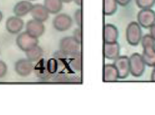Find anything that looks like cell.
<instances>
[{
    "label": "cell",
    "instance_id": "obj_11",
    "mask_svg": "<svg viewBox=\"0 0 155 115\" xmlns=\"http://www.w3.org/2000/svg\"><path fill=\"white\" fill-rule=\"evenodd\" d=\"M30 15L33 19L39 21L40 22H45L49 17V13L45 8L44 5L42 4L33 5L31 12H30Z\"/></svg>",
    "mask_w": 155,
    "mask_h": 115
},
{
    "label": "cell",
    "instance_id": "obj_3",
    "mask_svg": "<svg viewBox=\"0 0 155 115\" xmlns=\"http://www.w3.org/2000/svg\"><path fill=\"white\" fill-rule=\"evenodd\" d=\"M80 45L73 36H67L61 39L59 42V48L63 54L66 55H73L80 51Z\"/></svg>",
    "mask_w": 155,
    "mask_h": 115
},
{
    "label": "cell",
    "instance_id": "obj_18",
    "mask_svg": "<svg viewBox=\"0 0 155 115\" xmlns=\"http://www.w3.org/2000/svg\"><path fill=\"white\" fill-rule=\"evenodd\" d=\"M25 53L27 58L28 60H30L32 62H35L37 61H39L41 58L42 54H43V50H42V48L40 46L37 45L33 47V48L26 51Z\"/></svg>",
    "mask_w": 155,
    "mask_h": 115
},
{
    "label": "cell",
    "instance_id": "obj_13",
    "mask_svg": "<svg viewBox=\"0 0 155 115\" xmlns=\"http://www.w3.org/2000/svg\"><path fill=\"white\" fill-rule=\"evenodd\" d=\"M33 5L29 0H23V1L18 2L14 7V14L15 16L19 17V18L25 17L26 15L30 13Z\"/></svg>",
    "mask_w": 155,
    "mask_h": 115
},
{
    "label": "cell",
    "instance_id": "obj_32",
    "mask_svg": "<svg viewBox=\"0 0 155 115\" xmlns=\"http://www.w3.org/2000/svg\"><path fill=\"white\" fill-rule=\"evenodd\" d=\"M29 1H36V0H29Z\"/></svg>",
    "mask_w": 155,
    "mask_h": 115
},
{
    "label": "cell",
    "instance_id": "obj_30",
    "mask_svg": "<svg viewBox=\"0 0 155 115\" xmlns=\"http://www.w3.org/2000/svg\"><path fill=\"white\" fill-rule=\"evenodd\" d=\"M61 1L63 2V3H70L74 1V0H61Z\"/></svg>",
    "mask_w": 155,
    "mask_h": 115
},
{
    "label": "cell",
    "instance_id": "obj_27",
    "mask_svg": "<svg viewBox=\"0 0 155 115\" xmlns=\"http://www.w3.org/2000/svg\"><path fill=\"white\" fill-rule=\"evenodd\" d=\"M149 29H150V35L154 38V39L155 40V24H153Z\"/></svg>",
    "mask_w": 155,
    "mask_h": 115
},
{
    "label": "cell",
    "instance_id": "obj_8",
    "mask_svg": "<svg viewBox=\"0 0 155 115\" xmlns=\"http://www.w3.org/2000/svg\"><path fill=\"white\" fill-rule=\"evenodd\" d=\"M24 27V21L19 17L12 16L8 18L5 22L6 30L11 34H18L21 33Z\"/></svg>",
    "mask_w": 155,
    "mask_h": 115
},
{
    "label": "cell",
    "instance_id": "obj_10",
    "mask_svg": "<svg viewBox=\"0 0 155 115\" xmlns=\"http://www.w3.org/2000/svg\"><path fill=\"white\" fill-rule=\"evenodd\" d=\"M26 31L34 37L39 39L45 32V26L43 22L32 19L27 21L26 24Z\"/></svg>",
    "mask_w": 155,
    "mask_h": 115
},
{
    "label": "cell",
    "instance_id": "obj_1",
    "mask_svg": "<svg viewBox=\"0 0 155 115\" xmlns=\"http://www.w3.org/2000/svg\"><path fill=\"white\" fill-rule=\"evenodd\" d=\"M142 35V27L136 21L130 22L126 30V39L130 45L136 46L141 42Z\"/></svg>",
    "mask_w": 155,
    "mask_h": 115
},
{
    "label": "cell",
    "instance_id": "obj_33",
    "mask_svg": "<svg viewBox=\"0 0 155 115\" xmlns=\"http://www.w3.org/2000/svg\"><path fill=\"white\" fill-rule=\"evenodd\" d=\"M154 70H155V66L154 67Z\"/></svg>",
    "mask_w": 155,
    "mask_h": 115
},
{
    "label": "cell",
    "instance_id": "obj_6",
    "mask_svg": "<svg viewBox=\"0 0 155 115\" xmlns=\"http://www.w3.org/2000/svg\"><path fill=\"white\" fill-rule=\"evenodd\" d=\"M52 25L58 31H66L72 27L73 20L67 14H57L52 21Z\"/></svg>",
    "mask_w": 155,
    "mask_h": 115
},
{
    "label": "cell",
    "instance_id": "obj_29",
    "mask_svg": "<svg viewBox=\"0 0 155 115\" xmlns=\"http://www.w3.org/2000/svg\"><path fill=\"white\" fill-rule=\"evenodd\" d=\"M74 2L76 3V5L80 6L82 5V0H74Z\"/></svg>",
    "mask_w": 155,
    "mask_h": 115
},
{
    "label": "cell",
    "instance_id": "obj_5",
    "mask_svg": "<svg viewBox=\"0 0 155 115\" xmlns=\"http://www.w3.org/2000/svg\"><path fill=\"white\" fill-rule=\"evenodd\" d=\"M137 22L143 28L149 29L155 24V12L151 8L141 9L137 15Z\"/></svg>",
    "mask_w": 155,
    "mask_h": 115
},
{
    "label": "cell",
    "instance_id": "obj_7",
    "mask_svg": "<svg viewBox=\"0 0 155 115\" xmlns=\"http://www.w3.org/2000/svg\"><path fill=\"white\" fill-rule=\"evenodd\" d=\"M119 74V79H125L130 74V59L125 55H120L114 63Z\"/></svg>",
    "mask_w": 155,
    "mask_h": 115
},
{
    "label": "cell",
    "instance_id": "obj_21",
    "mask_svg": "<svg viewBox=\"0 0 155 115\" xmlns=\"http://www.w3.org/2000/svg\"><path fill=\"white\" fill-rule=\"evenodd\" d=\"M142 46L143 48H151V47H155V40L154 38L149 34H145L142 36V40H141Z\"/></svg>",
    "mask_w": 155,
    "mask_h": 115
},
{
    "label": "cell",
    "instance_id": "obj_19",
    "mask_svg": "<svg viewBox=\"0 0 155 115\" xmlns=\"http://www.w3.org/2000/svg\"><path fill=\"white\" fill-rule=\"evenodd\" d=\"M117 0H104V15L107 16H110L116 13L117 10Z\"/></svg>",
    "mask_w": 155,
    "mask_h": 115
},
{
    "label": "cell",
    "instance_id": "obj_23",
    "mask_svg": "<svg viewBox=\"0 0 155 115\" xmlns=\"http://www.w3.org/2000/svg\"><path fill=\"white\" fill-rule=\"evenodd\" d=\"M74 20L78 26V27L82 28V9L78 8L76 10L75 13H74Z\"/></svg>",
    "mask_w": 155,
    "mask_h": 115
},
{
    "label": "cell",
    "instance_id": "obj_4",
    "mask_svg": "<svg viewBox=\"0 0 155 115\" xmlns=\"http://www.w3.org/2000/svg\"><path fill=\"white\" fill-rule=\"evenodd\" d=\"M38 38L34 37L27 31H24L18 34L16 38V44L18 48L22 51H26L38 45Z\"/></svg>",
    "mask_w": 155,
    "mask_h": 115
},
{
    "label": "cell",
    "instance_id": "obj_26",
    "mask_svg": "<svg viewBox=\"0 0 155 115\" xmlns=\"http://www.w3.org/2000/svg\"><path fill=\"white\" fill-rule=\"evenodd\" d=\"M130 2H131V0H117V4L120 5V6H123V7L128 5L130 3Z\"/></svg>",
    "mask_w": 155,
    "mask_h": 115
},
{
    "label": "cell",
    "instance_id": "obj_9",
    "mask_svg": "<svg viewBox=\"0 0 155 115\" xmlns=\"http://www.w3.org/2000/svg\"><path fill=\"white\" fill-rule=\"evenodd\" d=\"M15 72L21 77H27L31 74L33 70V62L28 59H20L15 63Z\"/></svg>",
    "mask_w": 155,
    "mask_h": 115
},
{
    "label": "cell",
    "instance_id": "obj_24",
    "mask_svg": "<svg viewBox=\"0 0 155 115\" xmlns=\"http://www.w3.org/2000/svg\"><path fill=\"white\" fill-rule=\"evenodd\" d=\"M73 37L79 42V43H82V29L80 27L76 29L74 31V36Z\"/></svg>",
    "mask_w": 155,
    "mask_h": 115
},
{
    "label": "cell",
    "instance_id": "obj_12",
    "mask_svg": "<svg viewBox=\"0 0 155 115\" xmlns=\"http://www.w3.org/2000/svg\"><path fill=\"white\" fill-rule=\"evenodd\" d=\"M104 57L108 60H114L117 58L120 54V46L117 42L105 43L104 42Z\"/></svg>",
    "mask_w": 155,
    "mask_h": 115
},
{
    "label": "cell",
    "instance_id": "obj_16",
    "mask_svg": "<svg viewBox=\"0 0 155 115\" xmlns=\"http://www.w3.org/2000/svg\"><path fill=\"white\" fill-rule=\"evenodd\" d=\"M44 6L49 14L56 15L61 11L63 2L61 0H44Z\"/></svg>",
    "mask_w": 155,
    "mask_h": 115
},
{
    "label": "cell",
    "instance_id": "obj_28",
    "mask_svg": "<svg viewBox=\"0 0 155 115\" xmlns=\"http://www.w3.org/2000/svg\"><path fill=\"white\" fill-rule=\"evenodd\" d=\"M151 80H152V81H154L155 82V70H153L152 73H151Z\"/></svg>",
    "mask_w": 155,
    "mask_h": 115
},
{
    "label": "cell",
    "instance_id": "obj_25",
    "mask_svg": "<svg viewBox=\"0 0 155 115\" xmlns=\"http://www.w3.org/2000/svg\"><path fill=\"white\" fill-rule=\"evenodd\" d=\"M8 71L7 64L4 61L0 60V78H3L6 75Z\"/></svg>",
    "mask_w": 155,
    "mask_h": 115
},
{
    "label": "cell",
    "instance_id": "obj_20",
    "mask_svg": "<svg viewBox=\"0 0 155 115\" xmlns=\"http://www.w3.org/2000/svg\"><path fill=\"white\" fill-rule=\"evenodd\" d=\"M71 67L75 71H80L82 68V56L80 51L71 55Z\"/></svg>",
    "mask_w": 155,
    "mask_h": 115
},
{
    "label": "cell",
    "instance_id": "obj_2",
    "mask_svg": "<svg viewBox=\"0 0 155 115\" xmlns=\"http://www.w3.org/2000/svg\"><path fill=\"white\" fill-rule=\"evenodd\" d=\"M130 74L135 77H140L143 75L145 71V64L142 54L134 53L130 58Z\"/></svg>",
    "mask_w": 155,
    "mask_h": 115
},
{
    "label": "cell",
    "instance_id": "obj_31",
    "mask_svg": "<svg viewBox=\"0 0 155 115\" xmlns=\"http://www.w3.org/2000/svg\"><path fill=\"white\" fill-rule=\"evenodd\" d=\"M2 19H3V15L1 11H0V23H1V21H2Z\"/></svg>",
    "mask_w": 155,
    "mask_h": 115
},
{
    "label": "cell",
    "instance_id": "obj_14",
    "mask_svg": "<svg viewBox=\"0 0 155 115\" xmlns=\"http://www.w3.org/2000/svg\"><path fill=\"white\" fill-rule=\"evenodd\" d=\"M119 31L116 26L111 24H107L104 26V38L105 43L117 42Z\"/></svg>",
    "mask_w": 155,
    "mask_h": 115
},
{
    "label": "cell",
    "instance_id": "obj_17",
    "mask_svg": "<svg viewBox=\"0 0 155 115\" xmlns=\"http://www.w3.org/2000/svg\"><path fill=\"white\" fill-rule=\"evenodd\" d=\"M142 56L147 66L154 67L155 66V47L143 48Z\"/></svg>",
    "mask_w": 155,
    "mask_h": 115
},
{
    "label": "cell",
    "instance_id": "obj_22",
    "mask_svg": "<svg viewBox=\"0 0 155 115\" xmlns=\"http://www.w3.org/2000/svg\"><path fill=\"white\" fill-rule=\"evenodd\" d=\"M136 3L141 9L152 8L155 5V0H136Z\"/></svg>",
    "mask_w": 155,
    "mask_h": 115
},
{
    "label": "cell",
    "instance_id": "obj_15",
    "mask_svg": "<svg viewBox=\"0 0 155 115\" xmlns=\"http://www.w3.org/2000/svg\"><path fill=\"white\" fill-rule=\"evenodd\" d=\"M119 79V74L114 64H106L104 67V80L106 82L116 81Z\"/></svg>",
    "mask_w": 155,
    "mask_h": 115
}]
</instances>
